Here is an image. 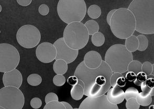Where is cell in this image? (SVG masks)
I'll return each instance as SVG.
<instances>
[{
  "label": "cell",
  "instance_id": "obj_1",
  "mask_svg": "<svg viewBox=\"0 0 154 109\" xmlns=\"http://www.w3.org/2000/svg\"><path fill=\"white\" fill-rule=\"evenodd\" d=\"M113 73L109 65L102 61L99 68L91 69L82 61L77 66L75 76L79 80V84L83 87L84 95L95 98L104 95L111 89V78Z\"/></svg>",
  "mask_w": 154,
  "mask_h": 109
},
{
  "label": "cell",
  "instance_id": "obj_2",
  "mask_svg": "<svg viewBox=\"0 0 154 109\" xmlns=\"http://www.w3.org/2000/svg\"><path fill=\"white\" fill-rule=\"evenodd\" d=\"M128 9L136 20V30L143 34H154V0H134Z\"/></svg>",
  "mask_w": 154,
  "mask_h": 109
},
{
  "label": "cell",
  "instance_id": "obj_3",
  "mask_svg": "<svg viewBox=\"0 0 154 109\" xmlns=\"http://www.w3.org/2000/svg\"><path fill=\"white\" fill-rule=\"evenodd\" d=\"M112 32L117 38L127 39L133 35L136 30V20L128 9H116L112 16L109 25Z\"/></svg>",
  "mask_w": 154,
  "mask_h": 109
},
{
  "label": "cell",
  "instance_id": "obj_4",
  "mask_svg": "<svg viewBox=\"0 0 154 109\" xmlns=\"http://www.w3.org/2000/svg\"><path fill=\"white\" fill-rule=\"evenodd\" d=\"M133 61L132 53L122 44H115L110 47L106 52L104 60L112 73H121L128 71V65Z\"/></svg>",
  "mask_w": 154,
  "mask_h": 109
},
{
  "label": "cell",
  "instance_id": "obj_5",
  "mask_svg": "<svg viewBox=\"0 0 154 109\" xmlns=\"http://www.w3.org/2000/svg\"><path fill=\"white\" fill-rule=\"evenodd\" d=\"M57 13L61 20L68 25L81 22L86 15L87 5L84 0H60Z\"/></svg>",
  "mask_w": 154,
  "mask_h": 109
},
{
  "label": "cell",
  "instance_id": "obj_6",
  "mask_svg": "<svg viewBox=\"0 0 154 109\" xmlns=\"http://www.w3.org/2000/svg\"><path fill=\"white\" fill-rule=\"evenodd\" d=\"M89 36L85 24L81 22H75L66 27L63 38L70 48L79 51L87 45Z\"/></svg>",
  "mask_w": 154,
  "mask_h": 109
},
{
  "label": "cell",
  "instance_id": "obj_7",
  "mask_svg": "<svg viewBox=\"0 0 154 109\" xmlns=\"http://www.w3.org/2000/svg\"><path fill=\"white\" fill-rule=\"evenodd\" d=\"M25 98L20 89L4 87L0 90V107L5 109H22Z\"/></svg>",
  "mask_w": 154,
  "mask_h": 109
},
{
  "label": "cell",
  "instance_id": "obj_8",
  "mask_svg": "<svg viewBox=\"0 0 154 109\" xmlns=\"http://www.w3.org/2000/svg\"><path fill=\"white\" fill-rule=\"evenodd\" d=\"M20 61L18 50L12 45L0 44V72L6 73L14 70Z\"/></svg>",
  "mask_w": 154,
  "mask_h": 109
},
{
  "label": "cell",
  "instance_id": "obj_9",
  "mask_svg": "<svg viewBox=\"0 0 154 109\" xmlns=\"http://www.w3.org/2000/svg\"><path fill=\"white\" fill-rule=\"evenodd\" d=\"M41 33L38 29L32 25H25L18 29L16 39L20 46L25 48H32L41 41Z\"/></svg>",
  "mask_w": 154,
  "mask_h": 109
},
{
  "label": "cell",
  "instance_id": "obj_10",
  "mask_svg": "<svg viewBox=\"0 0 154 109\" xmlns=\"http://www.w3.org/2000/svg\"><path fill=\"white\" fill-rule=\"evenodd\" d=\"M54 45L57 51L56 61L62 59L67 64H70L75 61L79 54V51L70 48L67 45L63 38H60L56 41Z\"/></svg>",
  "mask_w": 154,
  "mask_h": 109
},
{
  "label": "cell",
  "instance_id": "obj_11",
  "mask_svg": "<svg viewBox=\"0 0 154 109\" xmlns=\"http://www.w3.org/2000/svg\"><path fill=\"white\" fill-rule=\"evenodd\" d=\"M80 109H119L118 105L110 103L106 95L85 98L79 106Z\"/></svg>",
  "mask_w": 154,
  "mask_h": 109
},
{
  "label": "cell",
  "instance_id": "obj_12",
  "mask_svg": "<svg viewBox=\"0 0 154 109\" xmlns=\"http://www.w3.org/2000/svg\"><path fill=\"white\" fill-rule=\"evenodd\" d=\"M36 55L41 62L48 64L56 59L57 51L55 46L51 43L43 42L37 47Z\"/></svg>",
  "mask_w": 154,
  "mask_h": 109
},
{
  "label": "cell",
  "instance_id": "obj_13",
  "mask_svg": "<svg viewBox=\"0 0 154 109\" xmlns=\"http://www.w3.org/2000/svg\"><path fill=\"white\" fill-rule=\"evenodd\" d=\"M3 83L4 87H15L19 89L23 83L22 73L16 69L4 73L3 76Z\"/></svg>",
  "mask_w": 154,
  "mask_h": 109
},
{
  "label": "cell",
  "instance_id": "obj_14",
  "mask_svg": "<svg viewBox=\"0 0 154 109\" xmlns=\"http://www.w3.org/2000/svg\"><path fill=\"white\" fill-rule=\"evenodd\" d=\"M102 59L101 54L96 51H91L88 52L84 57L83 62L85 66L91 69H95L101 66Z\"/></svg>",
  "mask_w": 154,
  "mask_h": 109
},
{
  "label": "cell",
  "instance_id": "obj_15",
  "mask_svg": "<svg viewBox=\"0 0 154 109\" xmlns=\"http://www.w3.org/2000/svg\"><path fill=\"white\" fill-rule=\"evenodd\" d=\"M106 97L108 101L113 104H119L122 103L125 99V92L121 88L116 86L109 89L107 92Z\"/></svg>",
  "mask_w": 154,
  "mask_h": 109
},
{
  "label": "cell",
  "instance_id": "obj_16",
  "mask_svg": "<svg viewBox=\"0 0 154 109\" xmlns=\"http://www.w3.org/2000/svg\"><path fill=\"white\" fill-rule=\"evenodd\" d=\"M142 92L148 93L152 97L154 95V76L150 75L147 76V79L140 86Z\"/></svg>",
  "mask_w": 154,
  "mask_h": 109
},
{
  "label": "cell",
  "instance_id": "obj_17",
  "mask_svg": "<svg viewBox=\"0 0 154 109\" xmlns=\"http://www.w3.org/2000/svg\"><path fill=\"white\" fill-rule=\"evenodd\" d=\"M68 64L62 59L55 61L53 65V69L57 75H63L68 70Z\"/></svg>",
  "mask_w": 154,
  "mask_h": 109
},
{
  "label": "cell",
  "instance_id": "obj_18",
  "mask_svg": "<svg viewBox=\"0 0 154 109\" xmlns=\"http://www.w3.org/2000/svg\"><path fill=\"white\" fill-rule=\"evenodd\" d=\"M125 46L128 51H130V52L132 53L136 51L137 50H138L139 46V42L137 37L135 35H132L131 36L126 39Z\"/></svg>",
  "mask_w": 154,
  "mask_h": 109
},
{
  "label": "cell",
  "instance_id": "obj_19",
  "mask_svg": "<svg viewBox=\"0 0 154 109\" xmlns=\"http://www.w3.org/2000/svg\"><path fill=\"white\" fill-rule=\"evenodd\" d=\"M136 100L140 105L146 107L152 103V97L149 93L142 92L139 93L136 98Z\"/></svg>",
  "mask_w": 154,
  "mask_h": 109
},
{
  "label": "cell",
  "instance_id": "obj_20",
  "mask_svg": "<svg viewBox=\"0 0 154 109\" xmlns=\"http://www.w3.org/2000/svg\"><path fill=\"white\" fill-rule=\"evenodd\" d=\"M70 94L72 98L75 100L78 101L81 100L83 98V95H85L83 87L79 85V83L75 85L72 88L70 91Z\"/></svg>",
  "mask_w": 154,
  "mask_h": 109
},
{
  "label": "cell",
  "instance_id": "obj_21",
  "mask_svg": "<svg viewBox=\"0 0 154 109\" xmlns=\"http://www.w3.org/2000/svg\"><path fill=\"white\" fill-rule=\"evenodd\" d=\"M101 9L97 5H92L88 9V14L90 17L97 19L101 15Z\"/></svg>",
  "mask_w": 154,
  "mask_h": 109
},
{
  "label": "cell",
  "instance_id": "obj_22",
  "mask_svg": "<svg viewBox=\"0 0 154 109\" xmlns=\"http://www.w3.org/2000/svg\"><path fill=\"white\" fill-rule=\"evenodd\" d=\"M86 28H87L90 35H93L95 33L99 32V26L96 21L94 20H89L85 24Z\"/></svg>",
  "mask_w": 154,
  "mask_h": 109
},
{
  "label": "cell",
  "instance_id": "obj_23",
  "mask_svg": "<svg viewBox=\"0 0 154 109\" xmlns=\"http://www.w3.org/2000/svg\"><path fill=\"white\" fill-rule=\"evenodd\" d=\"M91 41L95 46L101 47L105 42V37L101 32H97L92 36Z\"/></svg>",
  "mask_w": 154,
  "mask_h": 109
},
{
  "label": "cell",
  "instance_id": "obj_24",
  "mask_svg": "<svg viewBox=\"0 0 154 109\" xmlns=\"http://www.w3.org/2000/svg\"><path fill=\"white\" fill-rule=\"evenodd\" d=\"M142 64L140 61H133L130 63L128 67V72H133L135 74L142 71Z\"/></svg>",
  "mask_w": 154,
  "mask_h": 109
},
{
  "label": "cell",
  "instance_id": "obj_25",
  "mask_svg": "<svg viewBox=\"0 0 154 109\" xmlns=\"http://www.w3.org/2000/svg\"><path fill=\"white\" fill-rule=\"evenodd\" d=\"M42 82V78L40 75L33 73L27 78V83L32 86H38Z\"/></svg>",
  "mask_w": 154,
  "mask_h": 109
},
{
  "label": "cell",
  "instance_id": "obj_26",
  "mask_svg": "<svg viewBox=\"0 0 154 109\" xmlns=\"http://www.w3.org/2000/svg\"><path fill=\"white\" fill-rule=\"evenodd\" d=\"M139 42L138 51H144L148 46V40L147 38L144 35H140L137 37Z\"/></svg>",
  "mask_w": 154,
  "mask_h": 109
},
{
  "label": "cell",
  "instance_id": "obj_27",
  "mask_svg": "<svg viewBox=\"0 0 154 109\" xmlns=\"http://www.w3.org/2000/svg\"><path fill=\"white\" fill-rule=\"evenodd\" d=\"M137 89L134 87L128 88L125 92V99L127 101L128 99L136 98L139 94Z\"/></svg>",
  "mask_w": 154,
  "mask_h": 109
},
{
  "label": "cell",
  "instance_id": "obj_28",
  "mask_svg": "<svg viewBox=\"0 0 154 109\" xmlns=\"http://www.w3.org/2000/svg\"><path fill=\"white\" fill-rule=\"evenodd\" d=\"M43 109H66L62 102L53 101L47 103Z\"/></svg>",
  "mask_w": 154,
  "mask_h": 109
},
{
  "label": "cell",
  "instance_id": "obj_29",
  "mask_svg": "<svg viewBox=\"0 0 154 109\" xmlns=\"http://www.w3.org/2000/svg\"><path fill=\"white\" fill-rule=\"evenodd\" d=\"M147 79V75L145 73L141 71L137 74L136 80L134 81V83L136 86H140L143 83L146 81Z\"/></svg>",
  "mask_w": 154,
  "mask_h": 109
},
{
  "label": "cell",
  "instance_id": "obj_30",
  "mask_svg": "<svg viewBox=\"0 0 154 109\" xmlns=\"http://www.w3.org/2000/svg\"><path fill=\"white\" fill-rule=\"evenodd\" d=\"M140 105L137 101L136 98L128 99L126 103V107L127 109H139Z\"/></svg>",
  "mask_w": 154,
  "mask_h": 109
},
{
  "label": "cell",
  "instance_id": "obj_31",
  "mask_svg": "<svg viewBox=\"0 0 154 109\" xmlns=\"http://www.w3.org/2000/svg\"><path fill=\"white\" fill-rule=\"evenodd\" d=\"M66 83V78L65 76L63 75H56L53 78V83L54 84L58 86V87H61L65 85Z\"/></svg>",
  "mask_w": 154,
  "mask_h": 109
},
{
  "label": "cell",
  "instance_id": "obj_32",
  "mask_svg": "<svg viewBox=\"0 0 154 109\" xmlns=\"http://www.w3.org/2000/svg\"><path fill=\"white\" fill-rule=\"evenodd\" d=\"M153 67L152 65L148 61H146L142 64V71L145 73L147 76L152 75Z\"/></svg>",
  "mask_w": 154,
  "mask_h": 109
},
{
  "label": "cell",
  "instance_id": "obj_33",
  "mask_svg": "<svg viewBox=\"0 0 154 109\" xmlns=\"http://www.w3.org/2000/svg\"><path fill=\"white\" fill-rule=\"evenodd\" d=\"M45 100V103L47 104V103H50L53 101H58L59 99H58V97L56 93L51 92V93H48L46 95Z\"/></svg>",
  "mask_w": 154,
  "mask_h": 109
},
{
  "label": "cell",
  "instance_id": "obj_34",
  "mask_svg": "<svg viewBox=\"0 0 154 109\" xmlns=\"http://www.w3.org/2000/svg\"><path fill=\"white\" fill-rule=\"evenodd\" d=\"M42 101L39 98H34L31 101V107L35 109H38L42 107Z\"/></svg>",
  "mask_w": 154,
  "mask_h": 109
},
{
  "label": "cell",
  "instance_id": "obj_35",
  "mask_svg": "<svg viewBox=\"0 0 154 109\" xmlns=\"http://www.w3.org/2000/svg\"><path fill=\"white\" fill-rule=\"evenodd\" d=\"M38 11L39 14L43 16H45L49 12V8L48 6L46 4H42L39 7Z\"/></svg>",
  "mask_w": 154,
  "mask_h": 109
},
{
  "label": "cell",
  "instance_id": "obj_36",
  "mask_svg": "<svg viewBox=\"0 0 154 109\" xmlns=\"http://www.w3.org/2000/svg\"><path fill=\"white\" fill-rule=\"evenodd\" d=\"M126 84L125 77H124L122 74L120 75L119 77H118L117 80H116V86H118L120 88L125 87Z\"/></svg>",
  "mask_w": 154,
  "mask_h": 109
},
{
  "label": "cell",
  "instance_id": "obj_37",
  "mask_svg": "<svg viewBox=\"0 0 154 109\" xmlns=\"http://www.w3.org/2000/svg\"><path fill=\"white\" fill-rule=\"evenodd\" d=\"M122 73H113L111 78V87H114L116 86V80L118 77L120 76Z\"/></svg>",
  "mask_w": 154,
  "mask_h": 109
},
{
  "label": "cell",
  "instance_id": "obj_38",
  "mask_svg": "<svg viewBox=\"0 0 154 109\" xmlns=\"http://www.w3.org/2000/svg\"><path fill=\"white\" fill-rule=\"evenodd\" d=\"M67 82L69 85H71L73 87L79 83V80L75 76H73L69 77L67 80Z\"/></svg>",
  "mask_w": 154,
  "mask_h": 109
},
{
  "label": "cell",
  "instance_id": "obj_39",
  "mask_svg": "<svg viewBox=\"0 0 154 109\" xmlns=\"http://www.w3.org/2000/svg\"><path fill=\"white\" fill-rule=\"evenodd\" d=\"M137 75L133 72H128L125 76L126 79L130 82H133L136 80Z\"/></svg>",
  "mask_w": 154,
  "mask_h": 109
},
{
  "label": "cell",
  "instance_id": "obj_40",
  "mask_svg": "<svg viewBox=\"0 0 154 109\" xmlns=\"http://www.w3.org/2000/svg\"><path fill=\"white\" fill-rule=\"evenodd\" d=\"M32 2V0H17V3L20 6H29Z\"/></svg>",
  "mask_w": 154,
  "mask_h": 109
},
{
  "label": "cell",
  "instance_id": "obj_41",
  "mask_svg": "<svg viewBox=\"0 0 154 109\" xmlns=\"http://www.w3.org/2000/svg\"><path fill=\"white\" fill-rule=\"evenodd\" d=\"M116 9H114L112 10L109 13H108V15H107V22H108V24L109 25L110 23V20L112 18V16L113 15L114 12H115Z\"/></svg>",
  "mask_w": 154,
  "mask_h": 109
},
{
  "label": "cell",
  "instance_id": "obj_42",
  "mask_svg": "<svg viewBox=\"0 0 154 109\" xmlns=\"http://www.w3.org/2000/svg\"><path fill=\"white\" fill-rule=\"evenodd\" d=\"M62 103L63 104V105H65V107H66V109H74L73 107H72V106H71L69 103H68V102H62Z\"/></svg>",
  "mask_w": 154,
  "mask_h": 109
},
{
  "label": "cell",
  "instance_id": "obj_43",
  "mask_svg": "<svg viewBox=\"0 0 154 109\" xmlns=\"http://www.w3.org/2000/svg\"><path fill=\"white\" fill-rule=\"evenodd\" d=\"M148 109H154V105H150Z\"/></svg>",
  "mask_w": 154,
  "mask_h": 109
},
{
  "label": "cell",
  "instance_id": "obj_44",
  "mask_svg": "<svg viewBox=\"0 0 154 109\" xmlns=\"http://www.w3.org/2000/svg\"><path fill=\"white\" fill-rule=\"evenodd\" d=\"M152 67H153V69H152V75H153L154 76V64L152 65Z\"/></svg>",
  "mask_w": 154,
  "mask_h": 109
},
{
  "label": "cell",
  "instance_id": "obj_45",
  "mask_svg": "<svg viewBox=\"0 0 154 109\" xmlns=\"http://www.w3.org/2000/svg\"><path fill=\"white\" fill-rule=\"evenodd\" d=\"M0 109H4V107H0Z\"/></svg>",
  "mask_w": 154,
  "mask_h": 109
},
{
  "label": "cell",
  "instance_id": "obj_46",
  "mask_svg": "<svg viewBox=\"0 0 154 109\" xmlns=\"http://www.w3.org/2000/svg\"><path fill=\"white\" fill-rule=\"evenodd\" d=\"M79 109H79H78V108H75V109Z\"/></svg>",
  "mask_w": 154,
  "mask_h": 109
}]
</instances>
